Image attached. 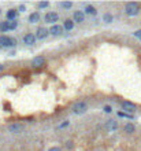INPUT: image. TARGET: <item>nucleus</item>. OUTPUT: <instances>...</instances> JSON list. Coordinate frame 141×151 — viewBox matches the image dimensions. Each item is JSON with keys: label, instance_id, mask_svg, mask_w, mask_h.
Masks as SVG:
<instances>
[{"label": "nucleus", "instance_id": "obj_1", "mask_svg": "<svg viewBox=\"0 0 141 151\" xmlns=\"http://www.w3.org/2000/svg\"><path fill=\"white\" fill-rule=\"evenodd\" d=\"M125 11H126L128 15H137L138 11H140V8H138V4H137V3H128Z\"/></svg>", "mask_w": 141, "mask_h": 151}, {"label": "nucleus", "instance_id": "obj_2", "mask_svg": "<svg viewBox=\"0 0 141 151\" xmlns=\"http://www.w3.org/2000/svg\"><path fill=\"white\" fill-rule=\"evenodd\" d=\"M86 110H88V104H86L85 102H77L73 107V111L75 114H82V113H85Z\"/></svg>", "mask_w": 141, "mask_h": 151}, {"label": "nucleus", "instance_id": "obj_3", "mask_svg": "<svg viewBox=\"0 0 141 151\" xmlns=\"http://www.w3.org/2000/svg\"><path fill=\"white\" fill-rule=\"evenodd\" d=\"M17 41L11 37H7V36H1L0 37V45H4V47H11V45H15Z\"/></svg>", "mask_w": 141, "mask_h": 151}, {"label": "nucleus", "instance_id": "obj_4", "mask_svg": "<svg viewBox=\"0 0 141 151\" xmlns=\"http://www.w3.org/2000/svg\"><path fill=\"white\" fill-rule=\"evenodd\" d=\"M34 41H36V36H34V34H32V33L25 34V37H23V43H25V44L32 45V44H34Z\"/></svg>", "mask_w": 141, "mask_h": 151}, {"label": "nucleus", "instance_id": "obj_5", "mask_svg": "<svg viewBox=\"0 0 141 151\" xmlns=\"http://www.w3.org/2000/svg\"><path fill=\"white\" fill-rule=\"evenodd\" d=\"M44 63H45V59H44V57H36L34 59H33L32 65H33L34 67H41V66H44Z\"/></svg>", "mask_w": 141, "mask_h": 151}, {"label": "nucleus", "instance_id": "obj_6", "mask_svg": "<svg viewBox=\"0 0 141 151\" xmlns=\"http://www.w3.org/2000/svg\"><path fill=\"white\" fill-rule=\"evenodd\" d=\"M59 19V15L56 13H48L47 15H45V21L47 22H51V24H54V22H56Z\"/></svg>", "mask_w": 141, "mask_h": 151}, {"label": "nucleus", "instance_id": "obj_7", "mask_svg": "<svg viewBox=\"0 0 141 151\" xmlns=\"http://www.w3.org/2000/svg\"><path fill=\"white\" fill-rule=\"evenodd\" d=\"M122 109H123V110H126V111H129V113H133V111L136 110V104L130 103V102H123V103H122Z\"/></svg>", "mask_w": 141, "mask_h": 151}, {"label": "nucleus", "instance_id": "obj_8", "mask_svg": "<svg viewBox=\"0 0 141 151\" xmlns=\"http://www.w3.org/2000/svg\"><path fill=\"white\" fill-rule=\"evenodd\" d=\"M47 34H48L47 28H38L37 32H36V37L37 38H45V37H47Z\"/></svg>", "mask_w": 141, "mask_h": 151}, {"label": "nucleus", "instance_id": "obj_9", "mask_svg": "<svg viewBox=\"0 0 141 151\" xmlns=\"http://www.w3.org/2000/svg\"><path fill=\"white\" fill-rule=\"evenodd\" d=\"M8 129H10V132H12V133H19V132H22L23 126L21 125V124H11V125L8 126Z\"/></svg>", "mask_w": 141, "mask_h": 151}, {"label": "nucleus", "instance_id": "obj_10", "mask_svg": "<svg viewBox=\"0 0 141 151\" xmlns=\"http://www.w3.org/2000/svg\"><path fill=\"white\" fill-rule=\"evenodd\" d=\"M84 19H85V15H84L82 11H77V13H74V21H75V22L81 24V22H84Z\"/></svg>", "mask_w": 141, "mask_h": 151}, {"label": "nucleus", "instance_id": "obj_11", "mask_svg": "<svg viewBox=\"0 0 141 151\" xmlns=\"http://www.w3.org/2000/svg\"><path fill=\"white\" fill-rule=\"evenodd\" d=\"M105 128H107L108 131H114V129H117V128H118L117 121H114V120H108V121H107V124H105Z\"/></svg>", "mask_w": 141, "mask_h": 151}, {"label": "nucleus", "instance_id": "obj_12", "mask_svg": "<svg viewBox=\"0 0 141 151\" xmlns=\"http://www.w3.org/2000/svg\"><path fill=\"white\" fill-rule=\"evenodd\" d=\"M49 32L52 33V34H55V36H58V34H60L62 32H63V28L59 25H54L51 29H49Z\"/></svg>", "mask_w": 141, "mask_h": 151}, {"label": "nucleus", "instance_id": "obj_13", "mask_svg": "<svg viewBox=\"0 0 141 151\" xmlns=\"http://www.w3.org/2000/svg\"><path fill=\"white\" fill-rule=\"evenodd\" d=\"M17 15H18V11H17V10H8V13H7V18L14 21V19L17 18Z\"/></svg>", "mask_w": 141, "mask_h": 151}, {"label": "nucleus", "instance_id": "obj_14", "mask_svg": "<svg viewBox=\"0 0 141 151\" xmlns=\"http://www.w3.org/2000/svg\"><path fill=\"white\" fill-rule=\"evenodd\" d=\"M134 131H136V128L133 124H126L125 125V132L126 133H134Z\"/></svg>", "mask_w": 141, "mask_h": 151}, {"label": "nucleus", "instance_id": "obj_15", "mask_svg": "<svg viewBox=\"0 0 141 151\" xmlns=\"http://www.w3.org/2000/svg\"><path fill=\"white\" fill-rule=\"evenodd\" d=\"M38 19H40V15H38L37 13L30 14V17H29V21H30L32 24H36V22H38Z\"/></svg>", "mask_w": 141, "mask_h": 151}, {"label": "nucleus", "instance_id": "obj_16", "mask_svg": "<svg viewBox=\"0 0 141 151\" xmlns=\"http://www.w3.org/2000/svg\"><path fill=\"white\" fill-rule=\"evenodd\" d=\"M85 13L86 14H92V15H96V13H97V11H96V8H95L93 6H86Z\"/></svg>", "mask_w": 141, "mask_h": 151}, {"label": "nucleus", "instance_id": "obj_17", "mask_svg": "<svg viewBox=\"0 0 141 151\" xmlns=\"http://www.w3.org/2000/svg\"><path fill=\"white\" fill-rule=\"evenodd\" d=\"M73 26H74V24H73V21H71V19H66V21H64V28H66L67 30H71V29H73Z\"/></svg>", "mask_w": 141, "mask_h": 151}, {"label": "nucleus", "instance_id": "obj_18", "mask_svg": "<svg viewBox=\"0 0 141 151\" xmlns=\"http://www.w3.org/2000/svg\"><path fill=\"white\" fill-rule=\"evenodd\" d=\"M0 30H3V32L10 30V22H1L0 24Z\"/></svg>", "mask_w": 141, "mask_h": 151}, {"label": "nucleus", "instance_id": "obj_19", "mask_svg": "<svg viewBox=\"0 0 141 151\" xmlns=\"http://www.w3.org/2000/svg\"><path fill=\"white\" fill-rule=\"evenodd\" d=\"M104 22H107V24H111L112 22V15L111 14H104Z\"/></svg>", "mask_w": 141, "mask_h": 151}, {"label": "nucleus", "instance_id": "obj_20", "mask_svg": "<svg viewBox=\"0 0 141 151\" xmlns=\"http://www.w3.org/2000/svg\"><path fill=\"white\" fill-rule=\"evenodd\" d=\"M59 6L63 7V8H70V7L73 6V3L71 1H66V3H59Z\"/></svg>", "mask_w": 141, "mask_h": 151}, {"label": "nucleus", "instance_id": "obj_21", "mask_svg": "<svg viewBox=\"0 0 141 151\" xmlns=\"http://www.w3.org/2000/svg\"><path fill=\"white\" fill-rule=\"evenodd\" d=\"M48 1H41V3H38V7L40 8H45V7H48Z\"/></svg>", "mask_w": 141, "mask_h": 151}, {"label": "nucleus", "instance_id": "obj_22", "mask_svg": "<svg viewBox=\"0 0 141 151\" xmlns=\"http://www.w3.org/2000/svg\"><path fill=\"white\" fill-rule=\"evenodd\" d=\"M15 28H17V22H15V21H11V22H10V29H15Z\"/></svg>", "mask_w": 141, "mask_h": 151}, {"label": "nucleus", "instance_id": "obj_23", "mask_svg": "<svg viewBox=\"0 0 141 151\" xmlns=\"http://www.w3.org/2000/svg\"><path fill=\"white\" fill-rule=\"evenodd\" d=\"M118 115H119V117H128V118H132V115H128L126 113H122V111H119Z\"/></svg>", "mask_w": 141, "mask_h": 151}, {"label": "nucleus", "instance_id": "obj_24", "mask_svg": "<svg viewBox=\"0 0 141 151\" xmlns=\"http://www.w3.org/2000/svg\"><path fill=\"white\" fill-rule=\"evenodd\" d=\"M134 36H136V37H138V38H141V30L134 32Z\"/></svg>", "mask_w": 141, "mask_h": 151}, {"label": "nucleus", "instance_id": "obj_25", "mask_svg": "<svg viewBox=\"0 0 141 151\" xmlns=\"http://www.w3.org/2000/svg\"><path fill=\"white\" fill-rule=\"evenodd\" d=\"M66 147H67V148H73V142H67V143H66Z\"/></svg>", "mask_w": 141, "mask_h": 151}, {"label": "nucleus", "instance_id": "obj_26", "mask_svg": "<svg viewBox=\"0 0 141 151\" xmlns=\"http://www.w3.org/2000/svg\"><path fill=\"white\" fill-rule=\"evenodd\" d=\"M48 151H62V150L59 148V147H52V148H49Z\"/></svg>", "mask_w": 141, "mask_h": 151}, {"label": "nucleus", "instance_id": "obj_27", "mask_svg": "<svg viewBox=\"0 0 141 151\" xmlns=\"http://www.w3.org/2000/svg\"><path fill=\"white\" fill-rule=\"evenodd\" d=\"M104 110H105V113H111V107L110 106H105Z\"/></svg>", "mask_w": 141, "mask_h": 151}, {"label": "nucleus", "instance_id": "obj_28", "mask_svg": "<svg viewBox=\"0 0 141 151\" xmlns=\"http://www.w3.org/2000/svg\"><path fill=\"white\" fill-rule=\"evenodd\" d=\"M19 10H21V11H25V6H19Z\"/></svg>", "mask_w": 141, "mask_h": 151}, {"label": "nucleus", "instance_id": "obj_29", "mask_svg": "<svg viewBox=\"0 0 141 151\" xmlns=\"http://www.w3.org/2000/svg\"><path fill=\"white\" fill-rule=\"evenodd\" d=\"M66 125H68V122H63V124L60 125V128H63V126H66Z\"/></svg>", "mask_w": 141, "mask_h": 151}, {"label": "nucleus", "instance_id": "obj_30", "mask_svg": "<svg viewBox=\"0 0 141 151\" xmlns=\"http://www.w3.org/2000/svg\"><path fill=\"white\" fill-rule=\"evenodd\" d=\"M3 69H4V66H3V65H0V71H1Z\"/></svg>", "mask_w": 141, "mask_h": 151}]
</instances>
